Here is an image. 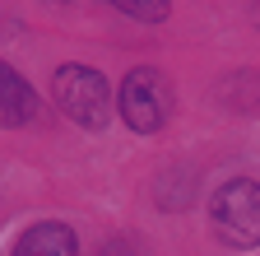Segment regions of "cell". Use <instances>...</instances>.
<instances>
[{"label": "cell", "mask_w": 260, "mask_h": 256, "mask_svg": "<svg viewBox=\"0 0 260 256\" xmlns=\"http://www.w3.org/2000/svg\"><path fill=\"white\" fill-rule=\"evenodd\" d=\"M214 233L228 247H260V182L233 177L214 196Z\"/></svg>", "instance_id": "1"}, {"label": "cell", "mask_w": 260, "mask_h": 256, "mask_svg": "<svg viewBox=\"0 0 260 256\" xmlns=\"http://www.w3.org/2000/svg\"><path fill=\"white\" fill-rule=\"evenodd\" d=\"M51 93H56L60 112L70 121H79V126H93V131H98V126L112 121V89H107L103 75L88 70V66H60Z\"/></svg>", "instance_id": "2"}, {"label": "cell", "mask_w": 260, "mask_h": 256, "mask_svg": "<svg viewBox=\"0 0 260 256\" xmlns=\"http://www.w3.org/2000/svg\"><path fill=\"white\" fill-rule=\"evenodd\" d=\"M116 112L125 117L130 131L140 135H153L172 112V89L158 70H130L121 79V93H116Z\"/></svg>", "instance_id": "3"}, {"label": "cell", "mask_w": 260, "mask_h": 256, "mask_svg": "<svg viewBox=\"0 0 260 256\" xmlns=\"http://www.w3.org/2000/svg\"><path fill=\"white\" fill-rule=\"evenodd\" d=\"M32 112H38V93L19 79V70L0 61V126H23L32 121Z\"/></svg>", "instance_id": "4"}, {"label": "cell", "mask_w": 260, "mask_h": 256, "mask_svg": "<svg viewBox=\"0 0 260 256\" xmlns=\"http://www.w3.org/2000/svg\"><path fill=\"white\" fill-rule=\"evenodd\" d=\"M10 256H79V242L65 223H38L14 242Z\"/></svg>", "instance_id": "5"}, {"label": "cell", "mask_w": 260, "mask_h": 256, "mask_svg": "<svg viewBox=\"0 0 260 256\" xmlns=\"http://www.w3.org/2000/svg\"><path fill=\"white\" fill-rule=\"evenodd\" d=\"M112 5L121 14H130V19H140V23H158L162 14H168L172 0H112Z\"/></svg>", "instance_id": "6"}, {"label": "cell", "mask_w": 260, "mask_h": 256, "mask_svg": "<svg viewBox=\"0 0 260 256\" xmlns=\"http://www.w3.org/2000/svg\"><path fill=\"white\" fill-rule=\"evenodd\" d=\"M255 23H260V0H255Z\"/></svg>", "instance_id": "7"}]
</instances>
